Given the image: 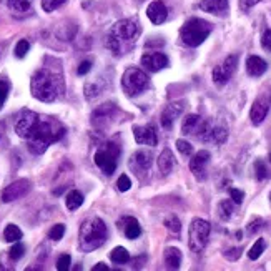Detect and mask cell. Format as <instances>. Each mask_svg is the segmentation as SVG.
<instances>
[{"label":"cell","mask_w":271,"mask_h":271,"mask_svg":"<svg viewBox=\"0 0 271 271\" xmlns=\"http://www.w3.org/2000/svg\"><path fill=\"white\" fill-rule=\"evenodd\" d=\"M90 70H92V62H90V60H83L80 65H78L77 74H78V75H87Z\"/></svg>","instance_id":"obj_47"},{"label":"cell","mask_w":271,"mask_h":271,"mask_svg":"<svg viewBox=\"0 0 271 271\" xmlns=\"http://www.w3.org/2000/svg\"><path fill=\"white\" fill-rule=\"evenodd\" d=\"M32 188V183L27 180V178H20V180L10 183L9 187L4 188L2 191V202L4 203H12L15 200L25 196Z\"/></svg>","instance_id":"obj_13"},{"label":"cell","mask_w":271,"mask_h":271,"mask_svg":"<svg viewBox=\"0 0 271 271\" xmlns=\"http://www.w3.org/2000/svg\"><path fill=\"white\" fill-rule=\"evenodd\" d=\"M198 140L205 141V143H213V145H222L228 138V128L225 125L213 123L211 120H205L202 132L196 137Z\"/></svg>","instance_id":"obj_9"},{"label":"cell","mask_w":271,"mask_h":271,"mask_svg":"<svg viewBox=\"0 0 271 271\" xmlns=\"http://www.w3.org/2000/svg\"><path fill=\"white\" fill-rule=\"evenodd\" d=\"M117 113H120L117 105L105 103L92 113V125H94L95 128H98V130H105V128H109V127H112L113 123H115Z\"/></svg>","instance_id":"obj_10"},{"label":"cell","mask_w":271,"mask_h":271,"mask_svg":"<svg viewBox=\"0 0 271 271\" xmlns=\"http://www.w3.org/2000/svg\"><path fill=\"white\" fill-rule=\"evenodd\" d=\"M213 30V25L206 22L203 19L193 17L185 22V25L180 28V39L187 47H198L208 39V35Z\"/></svg>","instance_id":"obj_5"},{"label":"cell","mask_w":271,"mask_h":271,"mask_svg":"<svg viewBox=\"0 0 271 271\" xmlns=\"http://www.w3.org/2000/svg\"><path fill=\"white\" fill-rule=\"evenodd\" d=\"M4 238L5 241H10V243H15V241H20L22 238V230L17 225H7L4 230Z\"/></svg>","instance_id":"obj_30"},{"label":"cell","mask_w":271,"mask_h":271,"mask_svg":"<svg viewBox=\"0 0 271 271\" xmlns=\"http://www.w3.org/2000/svg\"><path fill=\"white\" fill-rule=\"evenodd\" d=\"M78 238H80V248L83 251H94L105 245L106 238H109V228L102 218L92 216L82 223Z\"/></svg>","instance_id":"obj_4"},{"label":"cell","mask_w":271,"mask_h":271,"mask_svg":"<svg viewBox=\"0 0 271 271\" xmlns=\"http://www.w3.org/2000/svg\"><path fill=\"white\" fill-rule=\"evenodd\" d=\"M205 120L200 115H187L183 118L182 123V133L183 135H191V137H198L200 132H202Z\"/></svg>","instance_id":"obj_21"},{"label":"cell","mask_w":271,"mask_h":271,"mask_svg":"<svg viewBox=\"0 0 271 271\" xmlns=\"http://www.w3.org/2000/svg\"><path fill=\"white\" fill-rule=\"evenodd\" d=\"M211 226L202 218H195L188 230V246L193 253H202L208 245Z\"/></svg>","instance_id":"obj_8"},{"label":"cell","mask_w":271,"mask_h":271,"mask_svg":"<svg viewBox=\"0 0 271 271\" xmlns=\"http://www.w3.org/2000/svg\"><path fill=\"white\" fill-rule=\"evenodd\" d=\"M117 187L120 191H128L132 188V182H130V178H128V175H120L118 176V182H117Z\"/></svg>","instance_id":"obj_43"},{"label":"cell","mask_w":271,"mask_h":271,"mask_svg":"<svg viewBox=\"0 0 271 271\" xmlns=\"http://www.w3.org/2000/svg\"><path fill=\"white\" fill-rule=\"evenodd\" d=\"M122 87L128 97H137L150 87V78L143 70L130 67L125 70L122 77Z\"/></svg>","instance_id":"obj_7"},{"label":"cell","mask_w":271,"mask_h":271,"mask_svg":"<svg viewBox=\"0 0 271 271\" xmlns=\"http://www.w3.org/2000/svg\"><path fill=\"white\" fill-rule=\"evenodd\" d=\"M230 196L233 200V203H237L240 205L241 202H243V198H245V193L241 190H237V188H230Z\"/></svg>","instance_id":"obj_45"},{"label":"cell","mask_w":271,"mask_h":271,"mask_svg":"<svg viewBox=\"0 0 271 271\" xmlns=\"http://www.w3.org/2000/svg\"><path fill=\"white\" fill-rule=\"evenodd\" d=\"M182 251L178 248H173V246H170L165 249V265L167 268L170 269H178L182 265Z\"/></svg>","instance_id":"obj_25"},{"label":"cell","mask_w":271,"mask_h":271,"mask_svg":"<svg viewBox=\"0 0 271 271\" xmlns=\"http://www.w3.org/2000/svg\"><path fill=\"white\" fill-rule=\"evenodd\" d=\"M260 2L261 0H241V7H243V9H249V7H255Z\"/></svg>","instance_id":"obj_49"},{"label":"cell","mask_w":271,"mask_h":271,"mask_svg":"<svg viewBox=\"0 0 271 271\" xmlns=\"http://www.w3.org/2000/svg\"><path fill=\"white\" fill-rule=\"evenodd\" d=\"M263 225H265V222H263L261 218H258V216L253 218V220H251V223L248 225V233H249V234L258 233V231L261 230V228H263Z\"/></svg>","instance_id":"obj_44"},{"label":"cell","mask_w":271,"mask_h":271,"mask_svg":"<svg viewBox=\"0 0 271 271\" xmlns=\"http://www.w3.org/2000/svg\"><path fill=\"white\" fill-rule=\"evenodd\" d=\"M7 7L13 13H25L30 10L32 0H7Z\"/></svg>","instance_id":"obj_27"},{"label":"cell","mask_w":271,"mask_h":271,"mask_svg":"<svg viewBox=\"0 0 271 271\" xmlns=\"http://www.w3.org/2000/svg\"><path fill=\"white\" fill-rule=\"evenodd\" d=\"M28 50H30V44H28V40H25V39L19 40L17 45H15V57L17 59H24Z\"/></svg>","instance_id":"obj_37"},{"label":"cell","mask_w":271,"mask_h":271,"mask_svg":"<svg viewBox=\"0 0 271 271\" xmlns=\"http://www.w3.org/2000/svg\"><path fill=\"white\" fill-rule=\"evenodd\" d=\"M268 70V63L261 59V57L258 55H251V57H248V60H246V72L248 75H251V77H261L263 74H265Z\"/></svg>","instance_id":"obj_23"},{"label":"cell","mask_w":271,"mask_h":271,"mask_svg":"<svg viewBox=\"0 0 271 271\" xmlns=\"http://www.w3.org/2000/svg\"><path fill=\"white\" fill-rule=\"evenodd\" d=\"M233 213H234V206H233V203L230 202V200H223V202H220L218 215L223 222H228V220L233 216Z\"/></svg>","instance_id":"obj_31"},{"label":"cell","mask_w":271,"mask_h":271,"mask_svg":"<svg viewBox=\"0 0 271 271\" xmlns=\"http://www.w3.org/2000/svg\"><path fill=\"white\" fill-rule=\"evenodd\" d=\"M240 256H241V249L240 248H231V249H228V251H225V258L230 260V261L238 260Z\"/></svg>","instance_id":"obj_46"},{"label":"cell","mask_w":271,"mask_h":271,"mask_svg":"<svg viewBox=\"0 0 271 271\" xmlns=\"http://www.w3.org/2000/svg\"><path fill=\"white\" fill-rule=\"evenodd\" d=\"M30 90L32 95L40 100V102L52 103L60 97H63L65 85H63V78L59 74H53L52 70L47 68H40L32 77Z\"/></svg>","instance_id":"obj_2"},{"label":"cell","mask_w":271,"mask_h":271,"mask_svg":"<svg viewBox=\"0 0 271 271\" xmlns=\"http://www.w3.org/2000/svg\"><path fill=\"white\" fill-rule=\"evenodd\" d=\"M70 265H72V258H70V255H62L59 261H57V269L59 271H68Z\"/></svg>","instance_id":"obj_40"},{"label":"cell","mask_w":271,"mask_h":271,"mask_svg":"<svg viewBox=\"0 0 271 271\" xmlns=\"http://www.w3.org/2000/svg\"><path fill=\"white\" fill-rule=\"evenodd\" d=\"M269 161H271V153H269Z\"/></svg>","instance_id":"obj_52"},{"label":"cell","mask_w":271,"mask_h":271,"mask_svg":"<svg viewBox=\"0 0 271 271\" xmlns=\"http://www.w3.org/2000/svg\"><path fill=\"white\" fill-rule=\"evenodd\" d=\"M39 120H40L39 113H35L32 110H24L22 113H20V117L17 118V122H15V133L19 135L20 138L28 140L32 137V133L35 130V127H37Z\"/></svg>","instance_id":"obj_12"},{"label":"cell","mask_w":271,"mask_h":271,"mask_svg":"<svg viewBox=\"0 0 271 271\" xmlns=\"http://www.w3.org/2000/svg\"><path fill=\"white\" fill-rule=\"evenodd\" d=\"M173 167H175V156L172 153V150L165 148L158 156V168H160L161 175H165V176L170 175L173 172Z\"/></svg>","instance_id":"obj_24"},{"label":"cell","mask_w":271,"mask_h":271,"mask_svg":"<svg viewBox=\"0 0 271 271\" xmlns=\"http://www.w3.org/2000/svg\"><path fill=\"white\" fill-rule=\"evenodd\" d=\"M140 25L135 19H122L112 25L106 35V47L117 57L128 53L137 44Z\"/></svg>","instance_id":"obj_1"},{"label":"cell","mask_w":271,"mask_h":271,"mask_svg":"<svg viewBox=\"0 0 271 271\" xmlns=\"http://www.w3.org/2000/svg\"><path fill=\"white\" fill-rule=\"evenodd\" d=\"M110 260L113 263H117V265H125V263L130 261V253H128L123 246H117L115 249H112Z\"/></svg>","instance_id":"obj_29"},{"label":"cell","mask_w":271,"mask_h":271,"mask_svg":"<svg viewBox=\"0 0 271 271\" xmlns=\"http://www.w3.org/2000/svg\"><path fill=\"white\" fill-rule=\"evenodd\" d=\"M9 90H10L9 82L0 80V110H2V106H4V103H5V100H7V97H9Z\"/></svg>","instance_id":"obj_42"},{"label":"cell","mask_w":271,"mask_h":271,"mask_svg":"<svg viewBox=\"0 0 271 271\" xmlns=\"http://www.w3.org/2000/svg\"><path fill=\"white\" fill-rule=\"evenodd\" d=\"M147 15L150 19V22H153L155 25H161L168 17V10H167L165 4H163L161 0H155V2H152L148 5Z\"/></svg>","instance_id":"obj_19"},{"label":"cell","mask_w":271,"mask_h":271,"mask_svg":"<svg viewBox=\"0 0 271 271\" xmlns=\"http://www.w3.org/2000/svg\"><path fill=\"white\" fill-rule=\"evenodd\" d=\"M255 170H256V180H260V182H263V180H266L268 178V168H266V165H265V161H261V160H258L255 163Z\"/></svg>","instance_id":"obj_38"},{"label":"cell","mask_w":271,"mask_h":271,"mask_svg":"<svg viewBox=\"0 0 271 271\" xmlns=\"http://www.w3.org/2000/svg\"><path fill=\"white\" fill-rule=\"evenodd\" d=\"M153 163V155L152 152H148V150H138V152H135L132 160H130V168L135 172V175L140 176L143 173H147L150 167H152Z\"/></svg>","instance_id":"obj_15"},{"label":"cell","mask_w":271,"mask_h":271,"mask_svg":"<svg viewBox=\"0 0 271 271\" xmlns=\"http://www.w3.org/2000/svg\"><path fill=\"white\" fill-rule=\"evenodd\" d=\"M7 45H9L7 42H2V44H0V60L4 59V53H5V50H7Z\"/></svg>","instance_id":"obj_51"},{"label":"cell","mask_w":271,"mask_h":271,"mask_svg":"<svg viewBox=\"0 0 271 271\" xmlns=\"http://www.w3.org/2000/svg\"><path fill=\"white\" fill-rule=\"evenodd\" d=\"M237 65H238V55H228L223 60V63H220L218 67L213 68L211 77L216 87H223V85L230 82L233 74L237 72Z\"/></svg>","instance_id":"obj_11"},{"label":"cell","mask_w":271,"mask_h":271,"mask_svg":"<svg viewBox=\"0 0 271 271\" xmlns=\"http://www.w3.org/2000/svg\"><path fill=\"white\" fill-rule=\"evenodd\" d=\"M265 248H266V241L263 240V238H258V240L255 241V245L249 248L248 258H249V260H258L260 256L263 255V251H265Z\"/></svg>","instance_id":"obj_32"},{"label":"cell","mask_w":271,"mask_h":271,"mask_svg":"<svg viewBox=\"0 0 271 271\" xmlns=\"http://www.w3.org/2000/svg\"><path fill=\"white\" fill-rule=\"evenodd\" d=\"M165 226H167V230L173 234H180V231H182V223L175 215H168L165 218Z\"/></svg>","instance_id":"obj_33"},{"label":"cell","mask_w":271,"mask_h":271,"mask_svg":"<svg viewBox=\"0 0 271 271\" xmlns=\"http://www.w3.org/2000/svg\"><path fill=\"white\" fill-rule=\"evenodd\" d=\"M63 234H65V225L63 223H59V225H55L50 228V231H48V238L50 240H53V241H59L63 238Z\"/></svg>","instance_id":"obj_35"},{"label":"cell","mask_w":271,"mask_h":271,"mask_svg":"<svg viewBox=\"0 0 271 271\" xmlns=\"http://www.w3.org/2000/svg\"><path fill=\"white\" fill-rule=\"evenodd\" d=\"M228 0H202L200 9L203 12L213 13V15H225L228 12Z\"/></svg>","instance_id":"obj_22"},{"label":"cell","mask_w":271,"mask_h":271,"mask_svg":"<svg viewBox=\"0 0 271 271\" xmlns=\"http://www.w3.org/2000/svg\"><path fill=\"white\" fill-rule=\"evenodd\" d=\"M141 234V228L137 222V218L128 216L125 218V237L128 240H137Z\"/></svg>","instance_id":"obj_26"},{"label":"cell","mask_w":271,"mask_h":271,"mask_svg":"<svg viewBox=\"0 0 271 271\" xmlns=\"http://www.w3.org/2000/svg\"><path fill=\"white\" fill-rule=\"evenodd\" d=\"M133 137H135V141L140 145L155 147L158 143V135H156V128L153 125L133 127Z\"/></svg>","instance_id":"obj_17"},{"label":"cell","mask_w":271,"mask_h":271,"mask_svg":"<svg viewBox=\"0 0 271 271\" xmlns=\"http://www.w3.org/2000/svg\"><path fill=\"white\" fill-rule=\"evenodd\" d=\"M65 4H67V0H42V9H44L47 13H50L57 9H60V7Z\"/></svg>","instance_id":"obj_34"},{"label":"cell","mask_w":271,"mask_h":271,"mask_svg":"<svg viewBox=\"0 0 271 271\" xmlns=\"http://www.w3.org/2000/svg\"><path fill=\"white\" fill-rule=\"evenodd\" d=\"M118 158H120V147L113 141H106L97 150L95 153V165L102 170V172L110 176L115 173L118 167Z\"/></svg>","instance_id":"obj_6"},{"label":"cell","mask_w":271,"mask_h":271,"mask_svg":"<svg viewBox=\"0 0 271 271\" xmlns=\"http://www.w3.org/2000/svg\"><path fill=\"white\" fill-rule=\"evenodd\" d=\"M208 163H210V152H206V150H200L198 153H195L193 158L190 160V170L198 182H203L206 178V165Z\"/></svg>","instance_id":"obj_16"},{"label":"cell","mask_w":271,"mask_h":271,"mask_svg":"<svg viewBox=\"0 0 271 271\" xmlns=\"http://www.w3.org/2000/svg\"><path fill=\"white\" fill-rule=\"evenodd\" d=\"M141 67H143L145 70H148V72L152 74H156L160 72V70L167 68L168 67V57L165 53L161 52H148L145 55H141Z\"/></svg>","instance_id":"obj_14"},{"label":"cell","mask_w":271,"mask_h":271,"mask_svg":"<svg viewBox=\"0 0 271 271\" xmlns=\"http://www.w3.org/2000/svg\"><path fill=\"white\" fill-rule=\"evenodd\" d=\"M65 203H67V208H68L70 211H74V210L80 208V206L83 205V195L80 193V191L72 190V191H70V193L67 195Z\"/></svg>","instance_id":"obj_28"},{"label":"cell","mask_w":271,"mask_h":271,"mask_svg":"<svg viewBox=\"0 0 271 271\" xmlns=\"http://www.w3.org/2000/svg\"><path fill=\"white\" fill-rule=\"evenodd\" d=\"M176 148H178V152H180L182 155H185V156H190L191 153H193V147H191L187 140H178Z\"/></svg>","instance_id":"obj_39"},{"label":"cell","mask_w":271,"mask_h":271,"mask_svg":"<svg viewBox=\"0 0 271 271\" xmlns=\"http://www.w3.org/2000/svg\"><path fill=\"white\" fill-rule=\"evenodd\" d=\"M269 112V105L265 98H258L256 102L253 103L251 110H249V118H251V123L253 125H261L265 122V118Z\"/></svg>","instance_id":"obj_20"},{"label":"cell","mask_w":271,"mask_h":271,"mask_svg":"<svg viewBox=\"0 0 271 271\" xmlns=\"http://www.w3.org/2000/svg\"><path fill=\"white\" fill-rule=\"evenodd\" d=\"M24 255H25V246L22 243H19V241H15V245L9 249V256H10V260H13V261L20 260Z\"/></svg>","instance_id":"obj_36"},{"label":"cell","mask_w":271,"mask_h":271,"mask_svg":"<svg viewBox=\"0 0 271 271\" xmlns=\"http://www.w3.org/2000/svg\"><path fill=\"white\" fill-rule=\"evenodd\" d=\"M269 198H271V196H269Z\"/></svg>","instance_id":"obj_53"},{"label":"cell","mask_w":271,"mask_h":271,"mask_svg":"<svg viewBox=\"0 0 271 271\" xmlns=\"http://www.w3.org/2000/svg\"><path fill=\"white\" fill-rule=\"evenodd\" d=\"M100 90L95 83H87L85 85V97H87L88 100H94V98H97L98 95H100Z\"/></svg>","instance_id":"obj_41"},{"label":"cell","mask_w":271,"mask_h":271,"mask_svg":"<svg viewBox=\"0 0 271 271\" xmlns=\"http://www.w3.org/2000/svg\"><path fill=\"white\" fill-rule=\"evenodd\" d=\"M261 45L265 50H268V52H271V30H266L265 33H263L261 37Z\"/></svg>","instance_id":"obj_48"},{"label":"cell","mask_w":271,"mask_h":271,"mask_svg":"<svg viewBox=\"0 0 271 271\" xmlns=\"http://www.w3.org/2000/svg\"><path fill=\"white\" fill-rule=\"evenodd\" d=\"M92 271H109V266H106V265H103V263H98L97 266H94V268H92Z\"/></svg>","instance_id":"obj_50"},{"label":"cell","mask_w":271,"mask_h":271,"mask_svg":"<svg viewBox=\"0 0 271 271\" xmlns=\"http://www.w3.org/2000/svg\"><path fill=\"white\" fill-rule=\"evenodd\" d=\"M63 135H65V127L59 120L52 117H40L32 137L28 138L27 147L33 155H42L52 143L62 140Z\"/></svg>","instance_id":"obj_3"},{"label":"cell","mask_w":271,"mask_h":271,"mask_svg":"<svg viewBox=\"0 0 271 271\" xmlns=\"http://www.w3.org/2000/svg\"><path fill=\"white\" fill-rule=\"evenodd\" d=\"M183 109H185V105H183L182 102H173V103L167 105V109L163 110L161 117H160L161 127H163V128H167V130H170V128L173 127L175 120L182 115Z\"/></svg>","instance_id":"obj_18"}]
</instances>
